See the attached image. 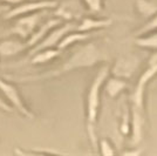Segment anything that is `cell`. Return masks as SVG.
I'll list each match as a JSON object with an SVG mask.
<instances>
[{
	"instance_id": "6da1fadb",
	"label": "cell",
	"mask_w": 157,
	"mask_h": 156,
	"mask_svg": "<svg viewBox=\"0 0 157 156\" xmlns=\"http://www.w3.org/2000/svg\"><path fill=\"white\" fill-rule=\"evenodd\" d=\"M105 60L103 53L98 49L94 44H88V45L82 46L78 48L76 52L73 54L71 58L66 61L63 65L59 67L58 69L49 71L41 74V75H35V76H25V78H17V76H10L13 80L24 82V81H31V80H41V79H48L53 76H58L61 74H65L67 72H71L76 68H82V67H92L96 65L98 61Z\"/></svg>"
},
{
	"instance_id": "7a4b0ae2",
	"label": "cell",
	"mask_w": 157,
	"mask_h": 156,
	"mask_svg": "<svg viewBox=\"0 0 157 156\" xmlns=\"http://www.w3.org/2000/svg\"><path fill=\"white\" fill-rule=\"evenodd\" d=\"M109 68L105 66L102 67L98 75L94 78L92 85L89 87V91L87 93V131L89 138L92 141L94 148H96V135H95V123L98 119V111L100 107V93L103 84L107 80Z\"/></svg>"
},
{
	"instance_id": "3957f363",
	"label": "cell",
	"mask_w": 157,
	"mask_h": 156,
	"mask_svg": "<svg viewBox=\"0 0 157 156\" xmlns=\"http://www.w3.org/2000/svg\"><path fill=\"white\" fill-rule=\"evenodd\" d=\"M0 91L5 95V98L12 103V106H13L14 108L17 111H19L24 116L27 117V119H31V120L34 119V114L25 106V103L22 102V99L20 96L18 89L12 84H8L5 80H1L0 79Z\"/></svg>"
},
{
	"instance_id": "277c9868",
	"label": "cell",
	"mask_w": 157,
	"mask_h": 156,
	"mask_svg": "<svg viewBox=\"0 0 157 156\" xmlns=\"http://www.w3.org/2000/svg\"><path fill=\"white\" fill-rule=\"evenodd\" d=\"M44 15L45 12H38L20 18L15 22V25H13V27L11 28V32L19 35L21 39H27L34 32V29L39 25L40 20L44 18Z\"/></svg>"
},
{
	"instance_id": "5b68a950",
	"label": "cell",
	"mask_w": 157,
	"mask_h": 156,
	"mask_svg": "<svg viewBox=\"0 0 157 156\" xmlns=\"http://www.w3.org/2000/svg\"><path fill=\"white\" fill-rule=\"evenodd\" d=\"M58 5L59 4L55 0H40V1L26 2V4H21L19 6L10 10L5 14L4 18L6 20L13 19L15 17L32 13V12H35V11H42V10H46V8H55V7H58Z\"/></svg>"
},
{
	"instance_id": "8992f818",
	"label": "cell",
	"mask_w": 157,
	"mask_h": 156,
	"mask_svg": "<svg viewBox=\"0 0 157 156\" xmlns=\"http://www.w3.org/2000/svg\"><path fill=\"white\" fill-rule=\"evenodd\" d=\"M75 28H76V26L74 24H66V25L59 27V28L53 29L45 39L42 41H40L39 44H36V46L33 49H31V52L28 53V58H31L33 54H35L39 51L46 49V48H53L54 46H56L59 44V41L65 37L67 33L75 29Z\"/></svg>"
},
{
	"instance_id": "52a82bcc",
	"label": "cell",
	"mask_w": 157,
	"mask_h": 156,
	"mask_svg": "<svg viewBox=\"0 0 157 156\" xmlns=\"http://www.w3.org/2000/svg\"><path fill=\"white\" fill-rule=\"evenodd\" d=\"M140 60L134 55L122 57L117 60V62L111 69V74L120 79H129L136 72Z\"/></svg>"
},
{
	"instance_id": "ba28073f",
	"label": "cell",
	"mask_w": 157,
	"mask_h": 156,
	"mask_svg": "<svg viewBox=\"0 0 157 156\" xmlns=\"http://www.w3.org/2000/svg\"><path fill=\"white\" fill-rule=\"evenodd\" d=\"M60 24H61V19H59V18L48 20L46 24H44L42 26L40 27L39 31L33 32L32 34H31V38H29L28 41L26 42L27 48H28V47H32V46H35L36 44H39L40 41L45 38V35H46L47 33L49 32L52 28L60 25Z\"/></svg>"
},
{
	"instance_id": "9c48e42d",
	"label": "cell",
	"mask_w": 157,
	"mask_h": 156,
	"mask_svg": "<svg viewBox=\"0 0 157 156\" xmlns=\"http://www.w3.org/2000/svg\"><path fill=\"white\" fill-rule=\"evenodd\" d=\"M27 48L26 44H22L18 40L7 39L0 42V57H13L18 53H21Z\"/></svg>"
},
{
	"instance_id": "30bf717a",
	"label": "cell",
	"mask_w": 157,
	"mask_h": 156,
	"mask_svg": "<svg viewBox=\"0 0 157 156\" xmlns=\"http://www.w3.org/2000/svg\"><path fill=\"white\" fill-rule=\"evenodd\" d=\"M113 20L111 19H103V20H96L92 19V18H86L81 21V24L76 26V31L78 32H89L93 29H98V28H102V27L109 26Z\"/></svg>"
},
{
	"instance_id": "8fae6325",
	"label": "cell",
	"mask_w": 157,
	"mask_h": 156,
	"mask_svg": "<svg viewBox=\"0 0 157 156\" xmlns=\"http://www.w3.org/2000/svg\"><path fill=\"white\" fill-rule=\"evenodd\" d=\"M60 54V49H55V48H46L39 51L35 54H33L31 57V64L33 65H38V64H45L47 61H51L54 58H56Z\"/></svg>"
},
{
	"instance_id": "7c38bea8",
	"label": "cell",
	"mask_w": 157,
	"mask_h": 156,
	"mask_svg": "<svg viewBox=\"0 0 157 156\" xmlns=\"http://www.w3.org/2000/svg\"><path fill=\"white\" fill-rule=\"evenodd\" d=\"M127 88V82H125L123 79L120 78H111L109 79L107 82H105V89L107 92V94L110 96V98H115L121 92Z\"/></svg>"
},
{
	"instance_id": "4fadbf2b",
	"label": "cell",
	"mask_w": 157,
	"mask_h": 156,
	"mask_svg": "<svg viewBox=\"0 0 157 156\" xmlns=\"http://www.w3.org/2000/svg\"><path fill=\"white\" fill-rule=\"evenodd\" d=\"M135 45L147 49H157V31L136 37Z\"/></svg>"
},
{
	"instance_id": "5bb4252c",
	"label": "cell",
	"mask_w": 157,
	"mask_h": 156,
	"mask_svg": "<svg viewBox=\"0 0 157 156\" xmlns=\"http://www.w3.org/2000/svg\"><path fill=\"white\" fill-rule=\"evenodd\" d=\"M135 7L143 18H151L157 13V5L149 0H136Z\"/></svg>"
},
{
	"instance_id": "9a60e30c",
	"label": "cell",
	"mask_w": 157,
	"mask_h": 156,
	"mask_svg": "<svg viewBox=\"0 0 157 156\" xmlns=\"http://www.w3.org/2000/svg\"><path fill=\"white\" fill-rule=\"evenodd\" d=\"M90 35L89 34H85V32H80V33H67L65 37L59 41L58 44V48L60 51L67 48L68 46H71L74 42H78V41H85L86 39H88Z\"/></svg>"
},
{
	"instance_id": "2e32d148",
	"label": "cell",
	"mask_w": 157,
	"mask_h": 156,
	"mask_svg": "<svg viewBox=\"0 0 157 156\" xmlns=\"http://www.w3.org/2000/svg\"><path fill=\"white\" fill-rule=\"evenodd\" d=\"M155 31H157V13L154 17H151L150 20L141 29H138L137 32H136V37L143 35V34H147V33L150 32H155Z\"/></svg>"
},
{
	"instance_id": "e0dca14e",
	"label": "cell",
	"mask_w": 157,
	"mask_h": 156,
	"mask_svg": "<svg viewBox=\"0 0 157 156\" xmlns=\"http://www.w3.org/2000/svg\"><path fill=\"white\" fill-rule=\"evenodd\" d=\"M87 8L92 13H100L103 8V2L102 0H83Z\"/></svg>"
},
{
	"instance_id": "ac0fdd59",
	"label": "cell",
	"mask_w": 157,
	"mask_h": 156,
	"mask_svg": "<svg viewBox=\"0 0 157 156\" xmlns=\"http://www.w3.org/2000/svg\"><path fill=\"white\" fill-rule=\"evenodd\" d=\"M100 149H101V154H102V155H114V154H115V151L111 148V146L109 144V142L105 141V140H102V141L100 142Z\"/></svg>"
},
{
	"instance_id": "d6986e66",
	"label": "cell",
	"mask_w": 157,
	"mask_h": 156,
	"mask_svg": "<svg viewBox=\"0 0 157 156\" xmlns=\"http://www.w3.org/2000/svg\"><path fill=\"white\" fill-rule=\"evenodd\" d=\"M0 109L4 111H7V113H12L13 111V107H11L8 103H6L2 99L0 98Z\"/></svg>"
},
{
	"instance_id": "ffe728a7",
	"label": "cell",
	"mask_w": 157,
	"mask_h": 156,
	"mask_svg": "<svg viewBox=\"0 0 157 156\" xmlns=\"http://www.w3.org/2000/svg\"><path fill=\"white\" fill-rule=\"evenodd\" d=\"M0 1H4V2H7V4L15 5V4H20V2H22L24 0H0Z\"/></svg>"
}]
</instances>
